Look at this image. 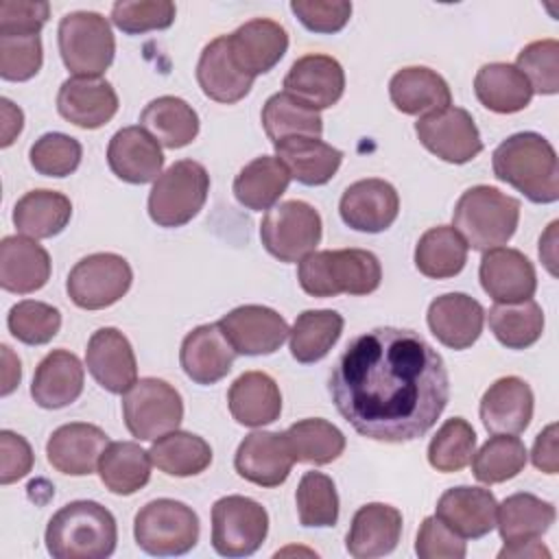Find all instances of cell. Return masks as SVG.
I'll return each mask as SVG.
<instances>
[{
    "instance_id": "cell-1",
    "label": "cell",
    "mask_w": 559,
    "mask_h": 559,
    "mask_svg": "<svg viewBox=\"0 0 559 559\" xmlns=\"http://www.w3.org/2000/svg\"><path fill=\"white\" fill-rule=\"evenodd\" d=\"M328 391L358 435L406 443L437 424L450 400V378L441 354L417 332L373 328L347 343Z\"/></svg>"
},
{
    "instance_id": "cell-2",
    "label": "cell",
    "mask_w": 559,
    "mask_h": 559,
    "mask_svg": "<svg viewBox=\"0 0 559 559\" xmlns=\"http://www.w3.org/2000/svg\"><path fill=\"white\" fill-rule=\"evenodd\" d=\"M491 168L496 179L513 186L533 203H555L559 199L557 153L535 131H520L502 140L491 155Z\"/></svg>"
},
{
    "instance_id": "cell-3",
    "label": "cell",
    "mask_w": 559,
    "mask_h": 559,
    "mask_svg": "<svg viewBox=\"0 0 559 559\" xmlns=\"http://www.w3.org/2000/svg\"><path fill=\"white\" fill-rule=\"evenodd\" d=\"M44 542L55 559H105L118 544L116 518L100 502L74 500L48 520Z\"/></svg>"
},
{
    "instance_id": "cell-4",
    "label": "cell",
    "mask_w": 559,
    "mask_h": 559,
    "mask_svg": "<svg viewBox=\"0 0 559 559\" xmlns=\"http://www.w3.org/2000/svg\"><path fill=\"white\" fill-rule=\"evenodd\" d=\"M297 280L312 297L369 295L382 282V266L378 255L367 249H325L299 260Z\"/></svg>"
},
{
    "instance_id": "cell-5",
    "label": "cell",
    "mask_w": 559,
    "mask_h": 559,
    "mask_svg": "<svg viewBox=\"0 0 559 559\" xmlns=\"http://www.w3.org/2000/svg\"><path fill=\"white\" fill-rule=\"evenodd\" d=\"M520 223V201L493 186L467 188L452 212V227L467 247L487 251L511 240Z\"/></svg>"
},
{
    "instance_id": "cell-6",
    "label": "cell",
    "mask_w": 559,
    "mask_h": 559,
    "mask_svg": "<svg viewBox=\"0 0 559 559\" xmlns=\"http://www.w3.org/2000/svg\"><path fill=\"white\" fill-rule=\"evenodd\" d=\"M210 175L194 159H179L168 166L148 192V216L159 227H181L205 205Z\"/></svg>"
},
{
    "instance_id": "cell-7",
    "label": "cell",
    "mask_w": 559,
    "mask_h": 559,
    "mask_svg": "<svg viewBox=\"0 0 559 559\" xmlns=\"http://www.w3.org/2000/svg\"><path fill=\"white\" fill-rule=\"evenodd\" d=\"M57 41L61 61L74 76H100L116 55L109 20L96 11L66 13L57 28Z\"/></svg>"
},
{
    "instance_id": "cell-8",
    "label": "cell",
    "mask_w": 559,
    "mask_h": 559,
    "mask_svg": "<svg viewBox=\"0 0 559 559\" xmlns=\"http://www.w3.org/2000/svg\"><path fill=\"white\" fill-rule=\"evenodd\" d=\"M133 537L153 557L186 555L199 542V518L186 502L157 498L135 513Z\"/></svg>"
},
{
    "instance_id": "cell-9",
    "label": "cell",
    "mask_w": 559,
    "mask_h": 559,
    "mask_svg": "<svg viewBox=\"0 0 559 559\" xmlns=\"http://www.w3.org/2000/svg\"><path fill=\"white\" fill-rule=\"evenodd\" d=\"M122 417L127 430L135 439L155 441L179 428L183 419V400L166 380L140 378L122 395Z\"/></svg>"
},
{
    "instance_id": "cell-10",
    "label": "cell",
    "mask_w": 559,
    "mask_h": 559,
    "mask_svg": "<svg viewBox=\"0 0 559 559\" xmlns=\"http://www.w3.org/2000/svg\"><path fill=\"white\" fill-rule=\"evenodd\" d=\"M321 229L319 212L310 203L293 199L266 210L260 223V240L280 262H299L317 249Z\"/></svg>"
},
{
    "instance_id": "cell-11",
    "label": "cell",
    "mask_w": 559,
    "mask_h": 559,
    "mask_svg": "<svg viewBox=\"0 0 559 559\" xmlns=\"http://www.w3.org/2000/svg\"><path fill=\"white\" fill-rule=\"evenodd\" d=\"M133 282L129 262L118 253H92L81 258L66 280L68 297L83 310H103L120 301Z\"/></svg>"
},
{
    "instance_id": "cell-12",
    "label": "cell",
    "mask_w": 559,
    "mask_h": 559,
    "mask_svg": "<svg viewBox=\"0 0 559 559\" xmlns=\"http://www.w3.org/2000/svg\"><path fill=\"white\" fill-rule=\"evenodd\" d=\"M269 533L266 509L247 496H225L212 507V546L221 557L253 555Z\"/></svg>"
},
{
    "instance_id": "cell-13",
    "label": "cell",
    "mask_w": 559,
    "mask_h": 559,
    "mask_svg": "<svg viewBox=\"0 0 559 559\" xmlns=\"http://www.w3.org/2000/svg\"><path fill=\"white\" fill-rule=\"evenodd\" d=\"M419 142L448 164H467L483 151V140L472 114L463 107H445L415 122Z\"/></svg>"
},
{
    "instance_id": "cell-14",
    "label": "cell",
    "mask_w": 559,
    "mask_h": 559,
    "mask_svg": "<svg viewBox=\"0 0 559 559\" xmlns=\"http://www.w3.org/2000/svg\"><path fill=\"white\" fill-rule=\"evenodd\" d=\"M225 338L240 356H269L288 338L286 319L260 304H247L229 310L218 321Z\"/></svg>"
},
{
    "instance_id": "cell-15",
    "label": "cell",
    "mask_w": 559,
    "mask_h": 559,
    "mask_svg": "<svg viewBox=\"0 0 559 559\" xmlns=\"http://www.w3.org/2000/svg\"><path fill=\"white\" fill-rule=\"evenodd\" d=\"M234 63L255 79L271 72L288 50L286 28L269 17H253L227 35Z\"/></svg>"
},
{
    "instance_id": "cell-16",
    "label": "cell",
    "mask_w": 559,
    "mask_h": 559,
    "mask_svg": "<svg viewBox=\"0 0 559 559\" xmlns=\"http://www.w3.org/2000/svg\"><path fill=\"white\" fill-rule=\"evenodd\" d=\"M478 277L483 290L496 304L526 301L537 290V273L533 262L518 249L493 247L483 253Z\"/></svg>"
},
{
    "instance_id": "cell-17",
    "label": "cell",
    "mask_w": 559,
    "mask_h": 559,
    "mask_svg": "<svg viewBox=\"0 0 559 559\" xmlns=\"http://www.w3.org/2000/svg\"><path fill=\"white\" fill-rule=\"evenodd\" d=\"M338 212L347 227L365 234H380L395 223L400 197L384 179H360L345 188L338 201Z\"/></svg>"
},
{
    "instance_id": "cell-18",
    "label": "cell",
    "mask_w": 559,
    "mask_h": 559,
    "mask_svg": "<svg viewBox=\"0 0 559 559\" xmlns=\"http://www.w3.org/2000/svg\"><path fill=\"white\" fill-rule=\"evenodd\" d=\"M295 456L286 441L284 432L255 430L247 435L234 456V467L240 478L258 487H277L282 485L290 469Z\"/></svg>"
},
{
    "instance_id": "cell-19",
    "label": "cell",
    "mask_w": 559,
    "mask_h": 559,
    "mask_svg": "<svg viewBox=\"0 0 559 559\" xmlns=\"http://www.w3.org/2000/svg\"><path fill=\"white\" fill-rule=\"evenodd\" d=\"M92 378L109 393L122 395L138 382V362L129 338L116 328H98L85 349Z\"/></svg>"
},
{
    "instance_id": "cell-20",
    "label": "cell",
    "mask_w": 559,
    "mask_h": 559,
    "mask_svg": "<svg viewBox=\"0 0 559 559\" xmlns=\"http://www.w3.org/2000/svg\"><path fill=\"white\" fill-rule=\"evenodd\" d=\"M284 92L310 109H328L336 105L345 92L343 66L330 55H304L284 76Z\"/></svg>"
},
{
    "instance_id": "cell-21",
    "label": "cell",
    "mask_w": 559,
    "mask_h": 559,
    "mask_svg": "<svg viewBox=\"0 0 559 559\" xmlns=\"http://www.w3.org/2000/svg\"><path fill=\"white\" fill-rule=\"evenodd\" d=\"M57 111L81 129H98L118 111V94L103 76H70L57 92Z\"/></svg>"
},
{
    "instance_id": "cell-22",
    "label": "cell",
    "mask_w": 559,
    "mask_h": 559,
    "mask_svg": "<svg viewBox=\"0 0 559 559\" xmlns=\"http://www.w3.org/2000/svg\"><path fill=\"white\" fill-rule=\"evenodd\" d=\"M109 445V437L103 428L85 421H72L59 426L48 443V463L68 476H87L98 469L100 454Z\"/></svg>"
},
{
    "instance_id": "cell-23",
    "label": "cell",
    "mask_w": 559,
    "mask_h": 559,
    "mask_svg": "<svg viewBox=\"0 0 559 559\" xmlns=\"http://www.w3.org/2000/svg\"><path fill=\"white\" fill-rule=\"evenodd\" d=\"M107 164L111 173L127 183H148L162 175L164 153L159 142L140 124L116 131L107 146Z\"/></svg>"
},
{
    "instance_id": "cell-24",
    "label": "cell",
    "mask_w": 559,
    "mask_h": 559,
    "mask_svg": "<svg viewBox=\"0 0 559 559\" xmlns=\"http://www.w3.org/2000/svg\"><path fill=\"white\" fill-rule=\"evenodd\" d=\"M533 391L518 376L498 378L480 397V419L491 435H520L533 419Z\"/></svg>"
},
{
    "instance_id": "cell-25",
    "label": "cell",
    "mask_w": 559,
    "mask_h": 559,
    "mask_svg": "<svg viewBox=\"0 0 559 559\" xmlns=\"http://www.w3.org/2000/svg\"><path fill=\"white\" fill-rule=\"evenodd\" d=\"M426 321L441 345L450 349H467L483 332L485 310L465 293H445L430 301Z\"/></svg>"
},
{
    "instance_id": "cell-26",
    "label": "cell",
    "mask_w": 559,
    "mask_h": 559,
    "mask_svg": "<svg viewBox=\"0 0 559 559\" xmlns=\"http://www.w3.org/2000/svg\"><path fill=\"white\" fill-rule=\"evenodd\" d=\"M236 352L225 338L218 323H205L186 334L179 349L183 373L197 384H214L223 380L234 365Z\"/></svg>"
},
{
    "instance_id": "cell-27",
    "label": "cell",
    "mask_w": 559,
    "mask_h": 559,
    "mask_svg": "<svg viewBox=\"0 0 559 559\" xmlns=\"http://www.w3.org/2000/svg\"><path fill=\"white\" fill-rule=\"evenodd\" d=\"M498 502L485 487H452L437 502V518L463 539H480L496 528Z\"/></svg>"
},
{
    "instance_id": "cell-28",
    "label": "cell",
    "mask_w": 559,
    "mask_h": 559,
    "mask_svg": "<svg viewBox=\"0 0 559 559\" xmlns=\"http://www.w3.org/2000/svg\"><path fill=\"white\" fill-rule=\"evenodd\" d=\"M402 537V513L384 502L362 504L349 524L345 548L356 559H373L395 550Z\"/></svg>"
},
{
    "instance_id": "cell-29",
    "label": "cell",
    "mask_w": 559,
    "mask_h": 559,
    "mask_svg": "<svg viewBox=\"0 0 559 559\" xmlns=\"http://www.w3.org/2000/svg\"><path fill=\"white\" fill-rule=\"evenodd\" d=\"M50 280L48 251L28 236H4L0 242V286L7 293L28 295Z\"/></svg>"
},
{
    "instance_id": "cell-30",
    "label": "cell",
    "mask_w": 559,
    "mask_h": 559,
    "mask_svg": "<svg viewBox=\"0 0 559 559\" xmlns=\"http://www.w3.org/2000/svg\"><path fill=\"white\" fill-rule=\"evenodd\" d=\"M85 371L76 354L68 349H52L48 352L33 376L31 395L37 406L57 411L70 406L83 393Z\"/></svg>"
},
{
    "instance_id": "cell-31",
    "label": "cell",
    "mask_w": 559,
    "mask_h": 559,
    "mask_svg": "<svg viewBox=\"0 0 559 559\" xmlns=\"http://www.w3.org/2000/svg\"><path fill=\"white\" fill-rule=\"evenodd\" d=\"M197 81L207 98L223 105L242 100L253 87V79L240 72V68L234 63L227 35H218L205 44L197 63Z\"/></svg>"
},
{
    "instance_id": "cell-32",
    "label": "cell",
    "mask_w": 559,
    "mask_h": 559,
    "mask_svg": "<svg viewBox=\"0 0 559 559\" xmlns=\"http://www.w3.org/2000/svg\"><path fill=\"white\" fill-rule=\"evenodd\" d=\"M389 96L395 109L406 116H426L452 105L448 81L426 66L397 70L389 81Z\"/></svg>"
},
{
    "instance_id": "cell-33",
    "label": "cell",
    "mask_w": 559,
    "mask_h": 559,
    "mask_svg": "<svg viewBox=\"0 0 559 559\" xmlns=\"http://www.w3.org/2000/svg\"><path fill=\"white\" fill-rule=\"evenodd\" d=\"M227 406L240 426L260 428L280 417L282 393L269 373L245 371L231 382L227 391Z\"/></svg>"
},
{
    "instance_id": "cell-34",
    "label": "cell",
    "mask_w": 559,
    "mask_h": 559,
    "mask_svg": "<svg viewBox=\"0 0 559 559\" xmlns=\"http://www.w3.org/2000/svg\"><path fill=\"white\" fill-rule=\"evenodd\" d=\"M273 146L275 157L286 166L290 179L304 186L328 183L343 162V153L338 148L310 135L286 138Z\"/></svg>"
},
{
    "instance_id": "cell-35",
    "label": "cell",
    "mask_w": 559,
    "mask_h": 559,
    "mask_svg": "<svg viewBox=\"0 0 559 559\" xmlns=\"http://www.w3.org/2000/svg\"><path fill=\"white\" fill-rule=\"evenodd\" d=\"M290 183V173L275 155H260L242 166L234 179V197L253 212L271 210Z\"/></svg>"
},
{
    "instance_id": "cell-36",
    "label": "cell",
    "mask_w": 559,
    "mask_h": 559,
    "mask_svg": "<svg viewBox=\"0 0 559 559\" xmlns=\"http://www.w3.org/2000/svg\"><path fill=\"white\" fill-rule=\"evenodd\" d=\"M72 218V203L57 190H31L13 207V225L28 238H52L61 234Z\"/></svg>"
},
{
    "instance_id": "cell-37",
    "label": "cell",
    "mask_w": 559,
    "mask_h": 559,
    "mask_svg": "<svg viewBox=\"0 0 559 559\" xmlns=\"http://www.w3.org/2000/svg\"><path fill=\"white\" fill-rule=\"evenodd\" d=\"M557 511L550 502L533 493H513L498 504L496 526L504 544L539 539L555 522Z\"/></svg>"
},
{
    "instance_id": "cell-38",
    "label": "cell",
    "mask_w": 559,
    "mask_h": 559,
    "mask_svg": "<svg viewBox=\"0 0 559 559\" xmlns=\"http://www.w3.org/2000/svg\"><path fill=\"white\" fill-rule=\"evenodd\" d=\"M474 92L483 107L496 114H515L528 107L533 90L524 74L502 61L485 63L474 76Z\"/></svg>"
},
{
    "instance_id": "cell-39",
    "label": "cell",
    "mask_w": 559,
    "mask_h": 559,
    "mask_svg": "<svg viewBox=\"0 0 559 559\" xmlns=\"http://www.w3.org/2000/svg\"><path fill=\"white\" fill-rule=\"evenodd\" d=\"M140 127L162 146L183 148L199 133V116L179 96H157L140 114Z\"/></svg>"
},
{
    "instance_id": "cell-40",
    "label": "cell",
    "mask_w": 559,
    "mask_h": 559,
    "mask_svg": "<svg viewBox=\"0 0 559 559\" xmlns=\"http://www.w3.org/2000/svg\"><path fill=\"white\" fill-rule=\"evenodd\" d=\"M151 454L135 441H114L98 461L100 483L116 496H131L151 480Z\"/></svg>"
},
{
    "instance_id": "cell-41",
    "label": "cell",
    "mask_w": 559,
    "mask_h": 559,
    "mask_svg": "<svg viewBox=\"0 0 559 559\" xmlns=\"http://www.w3.org/2000/svg\"><path fill=\"white\" fill-rule=\"evenodd\" d=\"M343 325L345 321L336 310H304L288 332L290 356L301 365L325 358L341 338Z\"/></svg>"
},
{
    "instance_id": "cell-42",
    "label": "cell",
    "mask_w": 559,
    "mask_h": 559,
    "mask_svg": "<svg viewBox=\"0 0 559 559\" xmlns=\"http://www.w3.org/2000/svg\"><path fill=\"white\" fill-rule=\"evenodd\" d=\"M153 465L168 476H197L212 463L210 443L192 432L173 430L157 437L148 450Z\"/></svg>"
},
{
    "instance_id": "cell-43",
    "label": "cell",
    "mask_w": 559,
    "mask_h": 559,
    "mask_svg": "<svg viewBox=\"0 0 559 559\" xmlns=\"http://www.w3.org/2000/svg\"><path fill=\"white\" fill-rule=\"evenodd\" d=\"M467 245L454 227L437 225L421 234L415 247V266L432 280L454 277L467 262Z\"/></svg>"
},
{
    "instance_id": "cell-44",
    "label": "cell",
    "mask_w": 559,
    "mask_h": 559,
    "mask_svg": "<svg viewBox=\"0 0 559 559\" xmlns=\"http://www.w3.org/2000/svg\"><path fill=\"white\" fill-rule=\"evenodd\" d=\"M489 330L507 349H526L542 338L544 310L537 301L496 304L487 312Z\"/></svg>"
},
{
    "instance_id": "cell-45",
    "label": "cell",
    "mask_w": 559,
    "mask_h": 559,
    "mask_svg": "<svg viewBox=\"0 0 559 559\" xmlns=\"http://www.w3.org/2000/svg\"><path fill=\"white\" fill-rule=\"evenodd\" d=\"M262 127L273 144L295 138V135H310L321 138L323 120L317 109L299 103L286 92H277L266 98L262 107Z\"/></svg>"
},
{
    "instance_id": "cell-46",
    "label": "cell",
    "mask_w": 559,
    "mask_h": 559,
    "mask_svg": "<svg viewBox=\"0 0 559 559\" xmlns=\"http://www.w3.org/2000/svg\"><path fill=\"white\" fill-rule=\"evenodd\" d=\"M284 435L297 463L328 465L345 450V435L332 421L321 417L295 421Z\"/></svg>"
},
{
    "instance_id": "cell-47",
    "label": "cell",
    "mask_w": 559,
    "mask_h": 559,
    "mask_svg": "<svg viewBox=\"0 0 559 559\" xmlns=\"http://www.w3.org/2000/svg\"><path fill=\"white\" fill-rule=\"evenodd\" d=\"M526 448L515 435H493L472 456V474L485 485L515 478L526 465Z\"/></svg>"
},
{
    "instance_id": "cell-48",
    "label": "cell",
    "mask_w": 559,
    "mask_h": 559,
    "mask_svg": "<svg viewBox=\"0 0 559 559\" xmlns=\"http://www.w3.org/2000/svg\"><path fill=\"white\" fill-rule=\"evenodd\" d=\"M476 452V432L463 417H452L441 424L428 443V463L443 474L459 472L469 465Z\"/></svg>"
},
{
    "instance_id": "cell-49",
    "label": "cell",
    "mask_w": 559,
    "mask_h": 559,
    "mask_svg": "<svg viewBox=\"0 0 559 559\" xmlns=\"http://www.w3.org/2000/svg\"><path fill=\"white\" fill-rule=\"evenodd\" d=\"M297 515L301 526L325 528L338 522V493L330 476L321 472H306L295 491Z\"/></svg>"
},
{
    "instance_id": "cell-50",
    "label": "cell",
    "mask_w": 559,
    "mask_h": 559,
    "mask_svg": "<svg viewBox=\"0 0 559 559\" xmlns=\"http://www.w3.org/2000/svg\"><path fill=\"white\" fill-rule=\"evenodd\" d=\"M7 325L13 338L24 345H46L61 328V312L44 301L24 299L11 306L7 314Z\"/></svg>"
},
{
    "instance_id": "cell-51",
    "label": "cell",
    "mask_w": 559,
    "mask_h": 559,
    "mask_svg": "<svg viewBox=\"0 0 559 559\" xmlns=\"http://www.w3.org/2000/svg\"><path fill=\"white\" fill-rule=\"evenodd\" d=\"M83 157V146L76 138L52 131L44 133L28 151L31 166L44 177H68L72 175Z\"/></svg>"
},
{
    "instance_id": "cell-52",
    "label": "cell",
    "mask_w": 559,
    "mask_h": 559,
    "mask_svg": "<svg viewBox=\"0 0 559 559\" xmlns=\"http://www.w3.org/2000/svg\"><path fill=\"white\" fill-rule=\"evenodd\" d=\"M515 68L528 81L533 94L552 96L559 92V41L539 39L531 41L518 52Z\"/></svg>"
},
{
    "instance_id": "cell-53",
    "label": "cell",
    "mask_w": 559,
    "mask_h": 559,
    "mask_svg": "<svg viewBox=\"0 0 559 559\" xmlns=\"http://www.w3.org/2000/svg\"><path fill=\"white\" fill-rule=\"evenodd\" d=\"M177 7L170 0H120L111 7V22L127 35L164 31L175 22Z\"/></svg>"
},
{
    "instance_id": "cell-54",
    "label": "cell",
    "mask_w": 559,
    "mask_h": 559,
    "mask_svg": "<svg viewBox=\"0 0 559 559\" xmlns=\"http://www.w3.org/2000/svg\"><path fill=\"white\" fill-rule=\"evenodd\" d=\"M44 63L39 35H0V76L4 81H28Z\"/></svg>"
},
{
    "instance_id": "cell-55",
    "label": "cell",
    "mask_w": 559,
    "mask_h": 559,
    "mask_svg": "<svg viewBox=\"0 0 559 559\" xmlns=\"http://www.w3.org/2000/svg\"><path fill=\"white\" fill-rule=\"evenodd\" d=\"M290 11L312 33H338L352 17V2L345 0H293Z\"/></svg>"
},
{
    "instance_id": "cell-56",
    "label": "cell",
    "mask_w": 559,
    "mask_h": 559,
    "mask_svg": "<svg viewBox=\"0 0 559 559\" xmlns=\"http://www.w3.org/2000/svg\"><path fill=\"white\" fill-rule=\"evenodd\" d=\"M415 552L419 559H463L467 548L461 535L445 526L437 515H428L417 531Z\"/></svg>"
},
{
    "instance_id": "cell-57",
    "label": "cell",
    "mask_w": 559,
    "mask_h": 559,
    "mask_svg": "<svg viewBox=\"0 0 559 559\" xmlns=\"http://www.w3.org/2000/svg\"><path fill=\"white\" fill-rule=\"evenodd\" d=\"M50 17L48 2L2 0L0 2V35H39Z\"/></svg>"
},
{
    "instance_id": "cell-58",
    "label": "cell",
    "mask_w": 559,
    "mask_h": 559,
    "mask_svg": "<svg viewBox=\"0 0 559 559\" xmlns=\"http://www.w3.org/2000/svg\"><path fill=\"white\" fill-rule=\"evenodd\" d=\"M31 469H33L31 443L13 430H2L0 432V483L11 485L15 480H22Z\"/></svg>"
},
{
    "instance_id": "cell-59",
    "label": "cell",
    "mask_w": 559,
    "mask_h": 559,
    "mask_svg": "<svg viewBox=\"0 0 559 559\" xmlns=\"http://www.w3.org/2000/svg\"><path fill=\"white\" fill-rule=\"evenodd\" d=\"M531 461L537 469L544 474H557L559 472V454H557V424H548L533 443Z\"/></svg>"
},
{
    "instance_id": "cell-60",
    "label": "cell",
    "mask_w": 559,
    "mask_h": 559,
    "mask_svg": "<svg viewBox=\"0 0 559 559\" xmlns=\"http://www.w3.org/2000/svg\"><path fill=\"white\" fill-rule=\"evenodd\" d=\"M0 107H2V140L0 146H9L15 135H20L22 127H24V114L20 107H15L9 98H0Z\"/></svg>"
},
{
    "instance_id": "cell-61",
    "label": "cell",
    "mask_w": 559,
    "mask_h": 559,
    "mask_svg": "<svg viewBox=\"0 0 559 559\" xmlns=\"http://www.w3.org/2000/svg\"><path fill=\"white\" fill-rule=\"evenodd\" d=\"M2 365L4 367H2V389H0V393L9 395L20 384V378H22L20 360L11 354L9 345H2Z\"/></svg>"
},
{
    "instance_id": "cell-62",
    "label": "cell",
    "mask_w": 559,
    "mask_h": 559,
    "mask_svg": "<svg viewBox=\"0 0 559 559\" xmlns=\"http://www.w3.org/2000/svg\"><path fill=\"white\" fill-rule=\"evenodd\" d=\"M500 559L504 557H531V559H537V557H550V550L539 542V539H533V542H522V544H504L502 550L498 552Z\"/></svg>"
},
{
    "instance_id": "cell-63",
    "label": "cell",
    "mask_w": 559,
    "mask_h": 559,
    "mask_svg": "<svg viewBox=\"0 0 559 559\" xmlns=\"http://www.w3.org/2000/svg\"><path fill=\"white\" fill-rule=\"evenodd\" d=\"M557 227L559 223L552 221L548 225V229L544 231V236L539 238V258L542 262L546 264V269L550 271V275H557V269H555V262H557V255H555V242H557Z\"/></svg>"
}]
</instances>
